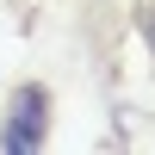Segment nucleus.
<instances>
[{
  "label": "nucleus",
  "instance_id": "f257e3e1",
  "mask_svg": "<svg viewBox=\"0 0 155 155\" xmlns=\"http://www.w3.org/2000/svg\"><path fill=\"white\" fill-rule=\"evenodd\" d=\"M50 87L44 81H19L0 106V149L6 155H37L50 143Z\"/></svg>",
  "mask_w": 155,
  "mask_h": 155
},
{
  "label": "nucleus",
  "instance_id": "f03ea898",
  "mask_svg": "<svg viewBox=\"0 0 155 155\" xmlns=\"http://www.w3.org/2000/svg\"><path fill=\"white\" fill-rule=\"evenodd\" d=\"M137 31H143V44L155 56V0H137Z\"/></svg>",
  "mask_w": 155,
  "mask_h": 155
}]
</instances>
